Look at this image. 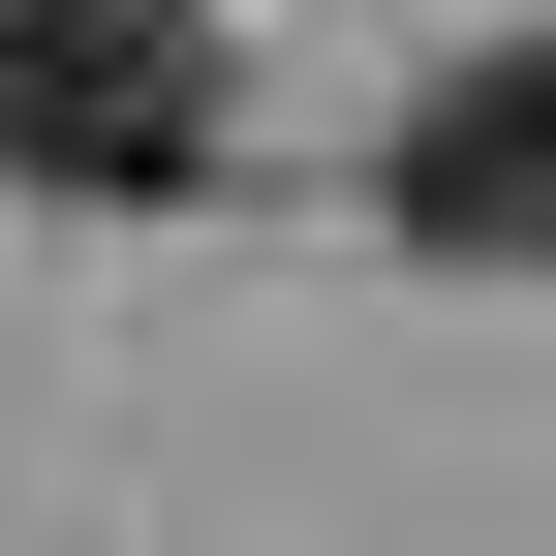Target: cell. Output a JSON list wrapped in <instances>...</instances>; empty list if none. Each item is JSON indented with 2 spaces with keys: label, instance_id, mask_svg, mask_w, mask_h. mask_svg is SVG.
<instances>
[{
  "label": "cell",
  "instance_id": "2",
  "mask_svg": "<svg viewBox=\"0 0 556 556\" xmlns=\"http://www.w3.org/2000/svg\"><path fill=\"white\" fill-rule=\"evenodd\" d=\"M402 248L433 278H556V31H495V62L402 93Z\"/></svg>",
  "mask_w": 556,
  "mask_h": 556
},
{
  "label": "cell",
  "instance_id": "1",
  "mask_svg": "<svg viewBox=\"0 0 556 556\" xmlns=\"http://www.w3.org/2000/svg\"><path fill=\"white\" fill-rule=\"evenodd\" d=\"M0 186H217V0H0Z\"/></svg>",
  "mask_w": 556,
  "mask_h": 556
}]
</instances>
